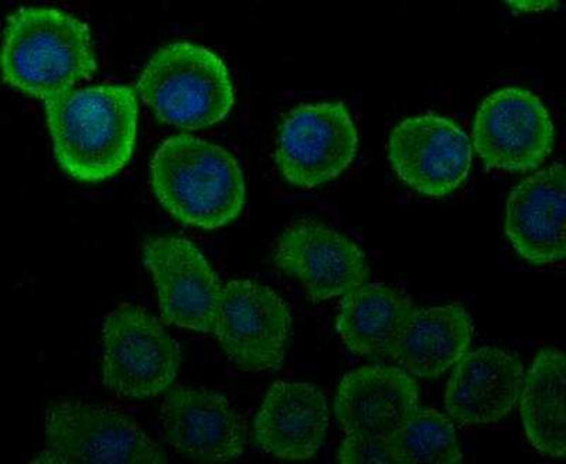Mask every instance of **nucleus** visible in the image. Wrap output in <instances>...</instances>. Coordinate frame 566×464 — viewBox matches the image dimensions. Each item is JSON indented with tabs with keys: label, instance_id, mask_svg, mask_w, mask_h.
<instances>
[{
	"label": "nucleus",
	"instance_id": "nucleus-1",
	"mask_svg": "<svg viewBox=\"0 0 566 464\" xmlns=\"http://www.w3.org/2000/svg\"><path fill=\"white\" fill-rule=\"evenodd\" d=\"M44 107L55 160L70 178L99 183L133 159L139 108L128 85L74 89Z\"/></svg>",
	"mask_w": 566,
	"mask_h": 464
},
{
	"label": "nucleus",
	"instance_id": "nucleus-2",
	"mask_svg": "<svg viewBox=\"0 0 566 464\" xmlns=\"http://www.w3.org/2000/svg\"><path fill=\"white\" fill-rule=\"evenodd\" d=\"M3 77L43 103L75 89L97 72L90 28L62 9L23 7L4 29Z\"/></svg>",
	"mask_w": 566,
	"mask_h": 464
},
{
	"label": "nucleus",
	"instance_id": "nucleus-3",
	"mask_svg": "<svg viewBox=\"0 0 566 464\" xmlns=\"http://www.w3.org/2000/svg\"><path fill=\"white\" fill-rule=\"evenodd\" d=\"M149 170L156 199L181 224L219 230L244 209L245 179L239 160L209 140L170 136L151 156Z\"/></svg>",
	"mask_w": 566,
	"mask_h": 464
},
{
	"label": "nucleus",
	"instance_id": "nucleus-4",
	"mask_svg": "<svg viewBox=\"0 0 566 464\" xmlns=\"http://www.w3.org/2000/svg\"><path fill=\"white\" fill-rule=\"evenodd\" d=\"M138 93L161 123L189 130L221 123L235 101L224 60L191 42L159 49L140 74Z\"/></svg>",
	"mask_w": 566,
	"mask_h": 464
},
{
	"label": "nucleus",
	"instance_id": "nucleus-5",
	"mask_svg": "<svg viewBox=\"0 0 566 464\" xmlns=\"http://www.w3.org/2000/svg\"><path fill=\"white\" fill-rule=\"evenodd\" d=\"M45 449L34 462L168 463L158 443L118 408L54 402L44 415Z\"/></svg>",
	"mask_w": 566,
	"mask_h": 464
},
{
	"label": "nucleus",
	"instance_id": "nucleus-6",
	"mask_svg": "<svg viewBox=\"0 0 566 464\" xmlns=\"http://www.w3.org/2000/svg\"><path fill=\"white\" fill-rule=\"evenodd\" d=\"M103 381L120 397L146 400L174 384L180 347L144 307L120 305L105 317Z\"/></svg>",
	"mask_w": 566,
	"mask_h": 464
},
{
	"label": "nucleus",
	"instance_id": "nucleus-7",
	"mask_svg": "<svg viewBox=\"0 0 566 464\" xmlns=\"http://www.w3.org/2000/svg\"><path fill=\"white\" fill-rule=\"evenodd\" d=\"M212 336L242 371L280 370L292 337V315L282 297L255 281L222 285Z\"/></svg>",
	"mask_w": 566,
	"mask_h": 464
},
{
	"label": "nucleus",
	"instance_id": "nucleus-8",
	"mask_svg": "<svg viewBox=\"0 0 566 464\" xmlns=\"http://www.w3.org/2000/svg\"><path fill=\"white\" fill-rule=\"evenodd\" d=\"M357 152L358 133L345 104H302L282 120L275 164L287 183L312 190L345 173Z\"/></svg>",
	"mask_w": 566,
	"mask_h": 464
},
{
	"label": "nucleus",
	"instance_id": "nucleus-9",
	"mask_svg": "<svg viewBox=\"0 0 566 464\" xmlns=\"http://www.w3.org/2000/svg\"><path fill=\"white\" fill-rule=\"evenodd\" d=\"M472 144L488 169L528 173L553 154L555 126L533 91L505 87L480 104Z\"/></svg>",
	"mask_w": 566,
	"mask_h": 464
},
{
	"label": "nucleus",
	"instance_id": "nucleus-10",
	"mask_svg": "<svg viewBox=\"0 0 566 464\" xmlns=\"http://www.w3.org/2000/svg\"><path fill=\"white\" fill-rule=\"evenodd\" d=\"M388 160L407 188L442 199L467 183L473 161L472 140L447 116H412L389 135Z\"/></svg>",
	"mask_w": 566,
	"mask_h": 464
},
{
	"label": "nucleus",
	"instance_id": "nucleus-11",
	"mask_svg": "<svg viewBox=\"0 0 566 464\" xmlns=\"http://www.w3.org/2000/svg\"><path fill=\"white\" fill-rule=\"evenodd\" d=\"M274 261L283 274L300 282L313 302L343 297L370 277L360 246L315 220L287 226L276 241Z\"/></svg>",
	"mask_w": 566,
	"mask_h": 464
},
{
	"label": "nucleus",
	"instance_id": "nucleus-12",
	"mask_svg": "<svg viewBox=\"0 0 566 464\" xmlns=\"http://www.w3.org/2000/svg\"><path fill=\"white\" fill-rule=\"evenodd\" d=\"M154 276L161 319L168 325L211 335L222 284L203 252L184 236H155L144 245Z\"/></svg>",
	"mask_w": 566,
	"mask_h": 464
},
{
	"label": "nucleus",
	"instance_id": "nucleus-13",
	"mask_svg": "<svg viewBox=\"0 0 566 464\" xmlns=\"http://www.w3.org/2000/svg\"><path fill=\"white\" fill-rule=\"evenodd\" d=\"M161 436L177 455L224 463L244 455L248 426L244 416L221 392L177 387L161 403Z\"/></svg>",
	"mask_w": 566,
	"mask_h": 464
},
{
	"label": "nucleus",
	"instance_id": "nucleus-14",
	"mask_svg": "<svg viewBox=\"0 0 566 464\" xmlns=\"http://www.w3.org/2000/svg\"><path fill=\"white\" fill-rule=\"evenodd\" d=\"M566 173L563 161L524 179L505 205V235L530 264L563 262L565 244Z\"/></svg>",
	"mask_w": 566,
	"mask_h": 464
},
{
	"label": "nucleus",
	"instance_id": "nucleus-15",
	"mask_svg": "<svg viewBox=\"0 0 566 464\" xmlns=\"http://www.w3.org/2000/svg\"><path fill=\"white\" fill-rule=\"evenodd\" d=\"M416 378L397 366L348 371L338 384L335 413L346 436L387 439L419 407Z\"/></svg>",
	"mask_w": 566,
	"mask_h": 464
},
{
	"label": "nucleus",
	"instance_id": "nucleus-16",
	"mask_svg": "<svg viewBox=\"0 0 566 464\" xmlns=\"http://www.w3.org/2000/svg\"><path fill=\"white\" fill-rule=\"evenodd\" d=\"M524 365L514 352L482 347L454 368L444 407L464 426L493 425L513 412L524 382Z\"/></svg>",
	"mask_w": 566,
	"mask_h": 464
},
{
	"label": "nucleus",
	"instance_id": "nucleus-17",
	"mask_svg": "<svg viewBox=\"0 0 566 464\" xmlns=\"http://www.w3.org/2000/svg\"><path fill=\"white\" fill-rule=\"evenodd\" d=\"M331 425L326 397L310 382L277 381L256 413L254 433L268 455L303 462L316 455Z\"/></svg>",
	"mask_w": 566,
	"mask_h": 464
},
{
	"label": "nucleus",
	"instance_id": "nucleus-18",
	"mask_svg": "<svg viewBox=\"0 0 566 464\" xmlns=\"http://www.w3.org/2000/svg\"><path fill=\"white\" fill-rule=\"evenodd\" d=\"M473 319L459 305L412 309L389 350L386 362L413 378H438L468 355Z\"/></svg>",
	"mask_w": 566,
	"mask_h": 464
},
{
	"label": "nucleus",
	"instance_id": "nucleus-19",
	"mask_svg": "<svg viewBox=\"0 0 566 464\" xmlns=\"http://www.w3.org/2000/svg\"><path fill=\"white\" fill-rule=\"evenodd\" d=\"M412 299L382 284H364L343 296L336 330L353 355L387 360Z\"/></svg>",
	"mask_w": 566,
	"mask_h": 464
},
{
	"label": "nucleus",
	"instance_id": "nucleus-20",
	"mask_svg": "<svg viewBox=\"0 0 566 464\" xmlns=\"http://www.w3.org/2000/svg\"><path fill=\"white\" fill-rule=\"evenodd\" d=\"M565 381V352L544 348L525 372L518 400L528 442L541 455L554 458L566 453Z\"/></svg>",
	"mask_w": 566,
	"mask_h": 464
},
{
	"label": "nucleus",
	"instance_id": "nucleus-21",
	"mask_svg": "<svg viewBox=\"0 0 566 464\" xmlns=\"http://www.w3.org/2000/svg\"><path fill=\"white\" fill-rule=\"evenodd\" d=\"M391 463H463L451 418L437 410L418 407L386 439Z\"/></svg>",
	"mask_w": 566,
	"mask_h": 464
},
{
	"label": "nucleus",
	"instance_id": "nucleus-22",
	"mask_svg": "<svg viewBox=\"0 0 566 464\" xmlns=\"http://www.w3.org/2000/svg\"><path fill=\"white\" fill-rule=\"evenodd\" d=\"M337 461L340 463L389 464L386 439L346 436L338 449Z\"/></svg>",
	"mask_w": 566,
	"mask_h": 464
}]
</instances>
